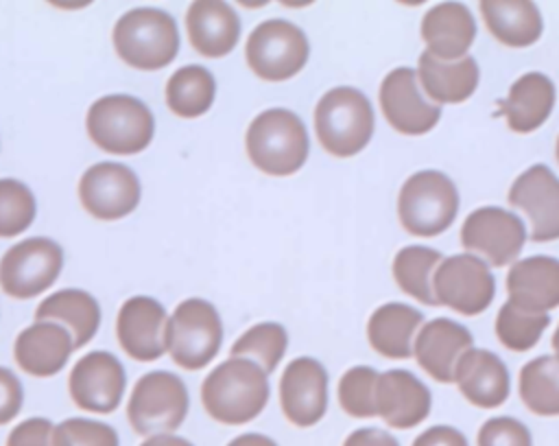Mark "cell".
<instances>
[{"label":"cell","mask_w":559,"mask_h":446,"mask_svg":"<svg viewBox=\"0 0 559 446\" xmlns=\"http://www.w3.org/2000/svg\"><path fill=\"white\" fill-rule=\"evenodd\" d=\"M269 374L249 359L218 363L201 385V402L221 424H245L269 402Z\"/></svg>","instance_id":"1"},{"label":"cell","mask_w":559,"mask_h":446,"mask_svg":"<svg viewBox=\"0 0 559 446\" xmlns=\"http://www.w3.org/2000/svg\"><path fill=\"white\" fill-rule=\"evenodd\" d=\"M245 146L251 164L271 177L297 173L310 153L304 120L284 107L260 111L247 127Z\"/></svg>","instance_id":"2"},{"label":"cell","mask_w":559,"mask_h":446,"mask_svg":"<svg viewBox=\"0 0 559 446\" xmlns=\"http://www.w3.org/2000/svg\"><path fill=\"white\" fill-rule=\"evenodd\" d=\"M111 39L124 63L146 72L166 68L179 52L177 22L157 7H135L122 13Z\"/></svg>","instance_id":"3"},{"label":"cell","mask_w":559,"mask_h":446,"mask_svg":"<svg viewBox=\"0 0 559 446\" xmlns=\"http://www.w3.org/2000/svg\"><path fill=\"white\" fill-rule=\"evenodd\" d=\"M373 107L369 98L349 85L328 90L314 107V131L321 146L334 157L360 153L373 136Z\"/></svg>","instance_id":"4"},{"label":"cell","mask_w":559,"mask_h":446,"mask_svg":"<svg viewBox=\"0 0 559 446\" xmlns=\"http://www.w3.org/2000/svg\"><path fill=\"white\" fill-rule=\"evenodd\" d=\"M85 127L98 149L114 155H133L151 144L155 118L140 98L107 94L90 105Z\"/></svg>","instance_id":"5"},{"label":"cell","mask_w":559,"mask_h":446,"mask_svg":"<svg viewBox=\"0 0 559 446\" xmlns=\"http://www.w3.org/2000/svg\"><path fill=\"white\" fill-rule=\"evenodd\" d=\"M459 212V190L439 171L411 175L397 195V216L402 227L415 236H437L445 232Z\"/></svg>","instance_id":"6"},{"label":"cell","mask_w":559,"mask_h":446,"mask_svg":"<svg viewBox=\"0 0 559 446\" xmlns=\"http://www.w3.org/2000/svg\"><path fill=\"white\" fill-rule=\"evenodd\" d=\"M190 407L183 380L166 369H153L138 378L127 404V420L138 435L153 437L177 431Z\"/></svg>","instance_id":"7"},{"label":"cell","mask_w":559,"mask_h":446,"mask_svg":"<svg viewBox=\"0 0 559 446\" xmlns=\"http://www.w3.org/2000/svg\"><path fill=\"white\" fill-rule=\"evenodd\" d=\"M223 343V324L216 306L201 297L183 300L166 324V350L183 369L212 363Z\"/></svg>","instance_id":"8"},{"label":"cell","mask_w":559,"mask_h":446,"mask_svg":"<svg viewBox=\"0 0 559 446\" xmlns=\"http://www.w3.org/2000/svg\"><path fill=\"white\" fill-rule=\"evenodd\" d=\"M310 55L306 33L284 20L273 17L260 22L245 46V57L253 74L264 81H286L301 72Z\"/></svg>","instance_id":"9"},{"label":"cell","mask_w":559,"mask_h":446,"mask_svg":"<svg viewBox=\"0 0 559 446\" xmlns=\"http://www.w3.org/2000/svg\"><path fill=\"white\" fill-rule=\"evenodd\" d=\"M63 269V249L46 238L33 236L9 247L0 260V286L9 297L31 300L55 284Z\"/></svg>","instance_id":"10"},{"label":"cell","mask_w":559,"mask_h":446,"mask_svg":"<svg viewBox=\"0 0 559 446\" xmlns=\"http://www.w3.org/2000/svg\"><path fill=\"white\" fill-rule=\"evenodd\" d=\"M432 293L437 304L472 317L491 304L496 280L489 265L476 254H454L443 258L437 267L432 275Z\"/></svg>","instance_id":"11"},{"label":"cell","mask_w":559,"mask_h":446,"mask_svg":"<svg viewBox=\"0 0 559 446\" xmlns=\"http://www.w3.org/2000/svg\"><path fill=\"white\" fill-rule=\"evenodd\" d=\"M140 179L120 162L92 164L79 179V201L94 219L118 221L140 203Z\"/></svg>","instance_id":"12"},{"label":"cell","mask_w":559,"mask_h":446,"mask_svg":"<svg viewBox=\"0 0 559 446\" xmlns=\"http://www.w3.org/2000/svg\"><path fill=\"white\" fill-rule=\"evenodd\" d=\"M526 240L524 223L518 214L498 206H485L474 210L461 227V245L467 251L485 256L487 265H511Z\"/></svg>","instance_id":"13"},{"label":"cell","mask_w":559,"mask_h":446,"mask_svg":"<svg viewBox=\"0 0 559 446\" xmlns=\"http://www.w3.org/2000/svg\"><path fill=\"white\" fill-rule=\"evenodd\" d=\"M127 385L122 363L107 350L81 356L68 378V389L76 407L90 413H111L122 400Z\"/></svg>","instance_id":"14"},{"label":"cell","mask_w":559,"mask_h":446,"mask_svg":"<svg viewBox=\"0 0 559 446\" xmlns=\"http://www.w3.org/2000/svg\"><path fill=\"white\" fill-rule=\"evenodd\" d=\"M378 98L386 122L406 136H421L441 118V107L421 96L417 70L408 66L395 68L382 79Z\"/></svg>","instance_id":"15"},{"label":"cell","mask_w":559,"mask_h":446,"mask_svg":"<svg viewBox=\"0 0 559 446\" xmlns=\"http://www.w3.org/2000/svg\"><path fill=\"white\" fill-rule=\"evenodd\" d=\"M509 203L526 212L535 243L559 238V177L546 164H533L515 177Z\"/></svg>","instance_id":"16"},{"label":"cell","mask_w":559,"mask_h":446,"mask_svg":"<svg viewBox=\"0 0 559 446\" xmlns=\"http://www.w3.org/2000/svg\"><path fill=\"white\" fill-rule=\"evenodd\" d=\"M280 404L295 426L317 424L328 409V372L312 356L293 359L280 378Z\"/></svg>","instance_id":"17"},{"label":"cell","mask_w":559,"mask_h":446,"mask_svg":"<svg viewBox=\"0 0 559 446\" xmlns=\"http://www.w3.org/2000/svg\"><path fill=\"white\" fill-rule=\"evenodd\" d=\"M166 308L155 297L135 295L118 310V343L135 361H155L166 352Z\"/></svg>","instance_id":"18"},{"label":"cell","mask_w":559,"mask_h":446,"mask_svg":"<svg viewBox=\"0 0 559 446\" xmlns=\"http://www.w3.org/2000/svg\"><path fill=\"white\" fill-rule=\"evenodd\" d=\"M469 348H474V337L465 326L437 317L419 328L413 352L428 376L439 383H454L456 363Z\"/></svg>","instance_id":"19"},{"label":"cell","mask_w":559,"mask_h":446,"mask_svg":"<svg viewBox=\"0 0 559 446\" xmlns=\"http://www.w3.org/2000/svg\"><path fill=\"white\" fill-rule=\"evenodd\" d=\"M430 389L408 369H386L378 378L376 409L393 429H413L430 413Z\"/></svg>","instance_id":"20"},{"label":"cell","mask_w":559,"mask_h":446,"mask_svg":"<svg viewBox=\"0 0 559 446\" xmlns=\"http://www.w3.org/2000/svg\"><path fill=\"white\" fill-rule=\"evenodd\" d=\"M74 339L68 328L55 321H35L26 326L13 345L15 363L31 376H55L68 365Z\"/></svg>","instance_id":"21"},{"label":"cell","mask_w":559,"mask_h":446,"mask_svg":"<svg viewBox=\"0 0 559 446\" xmlns=\"http://www.w3.org/2000/svg\"><path fill=\"white\" fill-rule=\"evenodd\" d=\"M421 39L426 50L441 61H459L467 57L476 39V22L472 11L461 2H441L428 9L421 20Z\"/></svg>","instance_id":"22"},{"label":"cell","mask_w":559,"mask_h":446,"mask_svg":"<svg viewBox=\"0 0 559 446\" xmlns=\"http://www.w3.org/2000/svg\"><path fill=\"white\" fill-rule=\"evenodd\" d=\"M454 383L461 394L480 409L500 407L509 398L511 380L502 359L489 350L469 348L456 363Z\"/></svg>","instance_id":"23"},{"label":"cell","mask_w":559,"mask_h":446,"mask_svg":"<svg viewBox=\"0 0 559 446\" xmlns=\"http://www.w3.org/2000/svg\"><path fill=\"white\" fill-rule=\"evenodd\" d=\"M509 302L528 313H548L559 306V260L528 256L511 265L507 273Z\"/></svg>","instance_id":"24"},{"label":"cell","mask_w":559,"mask_h":446,"mask_svg":"<svg viewBox=\"0 0 559 446\" xmlns=\"http://www.w3.org/2000/svg\"><path fill=\"white\" fill-rule=\"evenodd\" d=\"M186 31L199 55L225 57L238 44L240 17L227 2L199 0L186 11Z\"/></svg>","instance_id":"25"},{"label":"cell","mask_w":559,"mask_h":446,"mask_svg":"<svg viewBox=\"0 0 559 446\" xmlns=\"http://www.w3.org/2000/svg\"><path fill=\"white\" fill-rule=\"evenodd\" d=\"M417 77L421 90L428 94V98H432V103H463L474 94L480 70L472 55L459 61H441L424 50L419 55Z\"/></svg>","instance_id":"26"},{"label":"cell","mask_w":559,"mask_h":446,"mask_svg":"<svg viewBox=\"0 0 559 446\" xmlns=\"http://www.w3.org/2000/svg\"><path fill=\"white\" fill-rule=\"evenodd\" d=\"M424 315L402 302L378 306L367 324L369 345L386 359H408L413 352V337L421 326Z\"/></svg>","instance_id":"27"},{"label":"cell","mask_w":559,"mask_h":446,"mask_svg":"<svg viewBox=\"0 0 559 446\" xmlns=\"http://www.w3.org/2000/svg\"><path fill=\"white\" fill-rule=\"evenodd\" d=\"M35 321H55L70 330L74 348H83L92 341L100 326V306L87 291L61 289L35 308Z\"/></svg>","instance_id":"28"},{"label":"cell","mask_w":559,"mask_h":446,"mask_svg":"<svg viewBox=\"0 0 559 446\" xmlns=\"http://www.w3.org/2000/svg\"><path fill=\"white\" fill-rule=\"evenodd\" d=\"M552 107L555 83L542 72H526L513 81L502 111L509 129L528 133L546 122Z\"/></svg>","instance_id":"29"},{"label":"cell","mask_w":559,"mask_h":446,"mask_svg":"<svg viewBox=\"0 0 559 446\" xmlns=\"http://www.w3.org/2000/svg\"><path fill=\"white\" fill-rule=\"evenodd\" d=\"M480 15L489 33L511 48L535 44L544 31V20L535 2L485 0L480 2Z\"/></svg>","instance_id":"30"},{"label":"cell","mask_w":559,"mask_h":446,"mask_svg":"<svg viewBox=\"0 0 559 446\" xmlns=\"http://www.w3.org/2000/svg\"><path fill=\"white\" fill-rule=\"evenodd\" d=\"M164 94L173 114L181 118H197L212 107L216 81L207 68L190 63L170 74Z\"/></svg>","instance_id":"31"},{"label":"cell","mask_w":559,"mask_h":446,"mask_svg":"<svg viewBox=\"0 0 559 446\" xmlns=\"http://www.w3.org/2000/svg\"><path fill=\"white\" fill-rule=\"evenodd\" d=\"M441 260L443 256L432 247H424V245L402 247L393 258V278L406 295L432 306L437 302H435L430 275L432 271H437Z\"/></svg>","instance_id":"32"},{"label":"cell","mask_w":559,"mask_h":446,"mask_svg":"<svg viewBox=\"0 0 559 446\" xmlns=\"http://www.w3.org/2000/svg\"><path fill=\"white\" fill-rule=\"evenodd\" d=\"M520 398L537 415H559L557 356H537L520 369Z\"/></svg>","instance_id":"33"},{"label":"cell","mask_w":559,"mask_h":446,"mask_svg":"<svg viewBox=\"0 0 559 446\" xmlns=\"http://www.w3.org/2000/svg\"><path fill=\"white\" fill-rule=\"evenodd\" d=\"M288 348V334L277 321H262L245 330L231 345V359H249L271 374Z\"/></svg>","instance_id":"34"},{"label":"cell","mask_w":559,"mask_h":446,"mask_svg":"<svg viewBox=\"0 0 559 446\" xmlns=\"http://www.w3.org/2000/svg\"><path fill=\"white\" fill-rule=\"evenodd\" d=\"M548 326V313H528L513 302H504L496 317V334L500 343L513 352L531 350Z\"/></svg>","instance_id":"35"},{"label":"cell","mask_w":559,"mask_h":446,"mask_svg":"<svg viewBox=\"0 0 559 446\" xmlns=\"http://www.w3.org/2000/svg\"><path fill=\"white\" fill-rule=\"evenodd\" d=\"M37 203L31 188L13 177L0 179V238L22 234L35 221Z\"/></svg>","instance_id":"36"},{"label":"cell","mask_w":559,"mask_h":446,"mask_svg":"<svg viewBox=\"0 0 559 446\" xmlns=\"http://www.w3.org/2000/svg\"><path fill=\"white\" fill-rule=\"evenodd\" d=\"M380 374L369 365L349 367L338 380V402L341 409L352 418H373L376 409V387Z\"/></svg>","instance_id":"37"},{"label":"cell","mask_w":559,"mask_h":446,"mask_svg":"<svg viewBox=\"0 0 559 446\" xmlns=\"http://www.w3.org/2000/svg\"><path fill=\"white\" fill-rule=\"evenodd\" d=\"M52 446H120L118 433L107 422L68 418L55 426Z\"/></svg>","instance_id":"38"},{"label":"cell","mask_w":559,"mask_h":446,"mask_svg":"<svg viewBox=\"0 0 559 446\" xmlns=\"http://www.w3.org/2000/svg\"><path fill=\"white\" fill-rule=\"evenodd\" d=\"M478 446H533L531 431L524 422L509 415L487 420L476 437Z\"/></svg>","instance_id":"39"},{"label":"cell","mask_w":559,"mask_h":446,"mask_svg":"<svg viewBox=\"0 0 559 446\" xmlns=\"http://www.w3.org/2000/svg\"><path fill=\"white\" fill-rule=\"evenodd\" d=\"M55 424L48 418H28L13 426L7 446H52Z\"/></svg>","instance_id":"40"},{"label":"cell","mask_w":559,"mask_h":446,"mask_svg":"<svg viewBox=\"0 0 559 446\" xmlns=\"http://www.w3.org/2000/svg\"><path fill=\"white\" fill-rule=\"evenodd\" d=\"M24 402V389L20 378L0 365V426L11 422Z\"/></svg>","instance_id":"41"},{"label":"cell","mask_w":559,"mask_h":446,"mask_svg":"<svg viewBox=\"0 0 559 446\" xmlns=\"http://www.w3.org/2000/svg\"><path fill=\"white\" fill-rule=\"evenodd\" d=\"M413 446H469L465 435L448 424H437L426 429L419 437H415Z\"/></svg>","instance_id":"42"},{"label":"cell","mask_w":559,"mask_h":446,"mask_svg":"<svg viewBox=\"0 0 559 446\" xmlns=\"http://www.w3.org/2000/svg\"><path fill=\"white\" fill-rule=\"evenodd\" d=\"M343 446H400V442L391 433H386L382 429L365 426V429L352 431L345 437Z\"/></svg>","instance_id":"43"},{"label":"cell","mask_w":559,"mask_h":446,"mask_svg":"<svg viewBox=\"0 0 559 446\" xmlns=\"http://www.w3.org/2000/svg\"><path fill=\"white\" fill-rule=\"evenodd\" d=\"M140 446H194V444L188 442L186 437H179V435H173V433H162V435L146 437Z\"/></svg>","instance_id":"44"},{"label":"cell","mask_w":559,"mask_h":446,"mask_svg":"<svg viewBox=\"0 0 559 446\" xmlns=\"http://www.w3.org/2000/svg\"><path fill=\"white\" fill-rule=\"evenodd\" d=\"M227 446H277L269 435L262 433H242L234 437Z\"/></svg>","instance_id":"45"},{"label":"cell","mask_w":559,"mask_h":446,"mask_svg":"<svg viewBox=\"0 0 559 446\" xmlns=\"http://www.w3.org/2000/svg\"><path fill=\"white\" fill-rule=\"evenodd\" d=\"M552 348H555V356L559 359V326H557V330L552 334Z\"/></svg>","instance_id":"46"},{"label":"cell","mask_w":559,"mask_h":446,"mask_svg":"<svg viewBox=\"0 0 559 446\" xmlns=\"http://www.w3.org/2000/svg\"><path fill=\"white\" fill-rule=\"evenodd\" d=\"M557 160H559V138H557Z\"/></svg>","instance_id":"47"}]
</instances>
